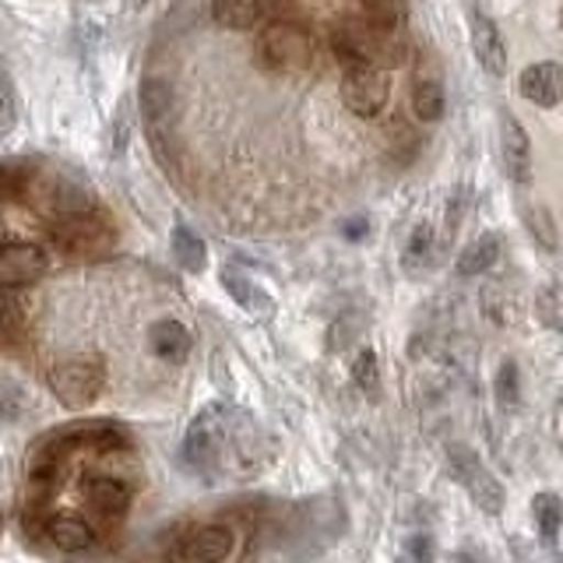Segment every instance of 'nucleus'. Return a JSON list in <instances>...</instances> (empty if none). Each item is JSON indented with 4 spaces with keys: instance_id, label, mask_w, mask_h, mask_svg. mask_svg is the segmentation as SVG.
Instances as JSON below:
<instances>
[{
    "instance_id": "obj_21",
    "label": "nucleus",
    "mask_w": 563,
    "mask_h": 563,
    "mask_svg": "<svg viewBox=\"0 0 563 563\" xmlns=\"http://www.w3.org/2000/svg\"><path fill=\"white\" fill-rule=\"evenodd\" d=\"M448 110V96H444V85L437 78H416L412 85V113L422 123H437Z\"/></svg>"
},
{
    "instance_id": "obj_34",
    "label": "nucleus",
    "mask_w": 563,
    "mask_h": 563,
    "mask_svg": "<svg viewBox=\"0 0 563 563\" xmlns=\"http://www.w3.org/2000/svg\"><path fill=\"white\" fill-rule=\"evenodd\" d=\"M412 553H419V556H430L433 550H430V545H427V542H412Z\"/></svg>"
},
{
    "instance_id": "obj_24",
    "label": "nucleus",
    "mask_w": 563,
    "mask_h": 563,
    "mask_svg": "<svg viewBox=\"0 0 563 563\" xmlns=\"http://www.w3.org/2000/svg\"><path fill=\"white\" fill-rule=\"evenodd\" d=\"M433 225L430 222H419L412 229V236L409 243H405V254H401V264H405V272L409 275H422V268H430V261H433Z\"/></svg>"
},
{
    "instance_id": "obj_14",
    "label": "nucleus",
    "mask_w": 563,
    "mask_h": 563,
    "mask_svg": "<svg viewBox=\"0 0 563 563\" xmlns=\"http://www.w3.org/2000/svg\"><path fill=\"white\" fill-rule=\"evenodd\" d=\"M88 504H92L102 518H123L131 507V486L117 479V475H88V479L81 483Z\"/></svg>"
},
{
    "instance_id": "obj_15",
    "label": "nucleus",
    "mask_w": 563,
    "mask_h": 563,
    "mask_svg": "<svg viewBox=\"0 0 563 563\" xmlns=\"http://www.w3.org/2000/svg\"><path fill=\"white\" fill-rule=\"evenodd\" d=\"M148 349L163 363L180 366L190 356V331L180 321H173V317H163V321L148 328Z\"/></svg>"
},
{
    "instance_id": "obj_5",
    "label": "nucleus",
    "mask_w": 563,
    "mask_h": 563,
    "mask_svg": "<svg viewBox=\"0 0 563 563\" xmlns=\"http://www.w3.org/2000/svg\"><path fill=\"white\" fill-rule=\"evenodd\" d=\"M387 99H391V85H387V70L374 64H349L342 75V102L349 113L356 117H377L384 113Z\"/></svg>"
},
{
    "instance_id": "obj_2",
    "label": "nucleus",
    "mask_w": 563,
    "mask_h": 563,
    "mask_svg": "<svg viewBox=\"0 0 563 563\" xmlns=\"http://www.w3.org/2000/svg\"><path fill=\"white\" fill-rule=\"evenodd\" d=\"M334 53L349 64H374V67H398L405 64L401 29H384L377 22H349L334 32Z\"/></svg>"
},
{
    "instance_id": "obj_4",
    "label": "nucleus",
    "mask_w": 563,
    "mask_h": 563,
    "mask_svg": "<svg viewBox=\"0 0 563 563\" xmlns=\"http://www.w3.org/2000/svg\"><path fill=\"white\" fill-rule=\"evenodd\" d=\"M448 468L468 493V500L486 510V515H500L504 510V486L497 483V475L489 472V465L475 454L468 444H451L448 448Z\"/></svg>"
},
{
    "instance_id": "obj_28",
    "label": "nucleus",
    "mask_w": 563,
    "mask_h": 563,
    "mask_svg": "<svg viewBox=\"0 0 563 563\" xmlns=\"http://www.w3.org/2000/svg\"><path fill=\"white\" fill-rule=\"evenodd\" d=\"M18 128V88L8 67H0V141Z\"/></svg>"
},
{
    "instance_id": "obj_16",
    "label": "nucleus",
    "mask_w": 563,
    "mask_h": 563,
    "mask_svg": "<svg viewBox=\"0 0 563 563\" xmlns=\"http://www.w3.org/2000/svg\"><path fill=\"white\" fill-rule=\"evenodd\" d=\"M137 102H141V113H145V120L152 123V128H163V123H169V117L176 110V88H173L169 78L152 75V78L141 81Z\"/></svg>"
},
{
    "instance_id": "obj_33",
    "label": "nucleus",
    "mask_w": 563,
    "mask_h": 563,
    "mask_svg": "<svg viewBox=\"0 0 563 563\" xmlns=\"http://www.w3.org/2000/svg\"><path fill=\"white\" fill-rule=\"evenodd\" d=\"M11 321H14V313H11V307H8V303H0V334H4V331L11 328Z\"/></svg>"
},
{
    "instance_id": "obj_26",
    "label": "nucleus",
    "mask_w": 563,
    "mask_h": 563,
    "mask_svg": "<svg viewBox=\"0 0 563 563\" xmlns=\"http://www.w3.org/2000/svg\"><path fill=\"white\" fill-rule=\"evenodd\" d=\"M29 409H32V398L25 387L11 377H0V419L18 422V419H25Z\"/></svg>"
},
{
    "instance_id": "obj_6",
    "label": "nucleus",
    "mask_w": 563,
    "mask_h": 563,
    "mask_svg": "<svg viewBox=\"0 0 563 563\" xmlns=\"http://www.w3.org/2000/svg\"><path fill=\"white\" fill-rule=\"evenodd\" d=\"M261 57L268 67L275 70H299L310 64V53H313V43L307 29H299L292 22H275L261 32Z\"/></svg>"
},
{
    "instance_id": "obj_23",
    "label": "nucleus",
    "mask_w": 563,
    "mask_h": 563,
    "mask_svg": "<svg viewBox=\"0 0 563 563\" xmlns=\"http://www.w3.org/2000/svg\"><path fill=\"white\" fill-rule=\"evenodd\" d=\"M521 222L525 229L532 233V240L542 246L545 254H556V219H553V211L545 208V205H525L521 208Z\"/></svg>"
},
{
    "instance_id": "obj_11",
    "label": "nucleus",
    "mask_w": 563,
    "mask_h": 563,
    "mask_svg": "<svg viewBox=\"0 0 563 563\" xmlns=\"http://www.w3.org/2000/svg\"><path fill=\"white\" fill-rule=\"evenodd\" d=\"M472 53L489 78L507 75V43L489 14L472 11Z\"/></svg>"
},
{
    "instance_id": "obj_30",
    "label": "nucleus",
    "mask_w": 563,
    "mask_h": 563,
    "mask_svg": "<svg viewBox=\"0 0 563 563\" xmlns=\"http://www.w3.org/2000/svg\"><path fill=\"white\" fill-rule=\"evenodd\" d=\"M497 398L500 405H507V409H515V405L521 401V377H518V363L515 360H504L500 369H497Z\"/></svg>"
},
{
    "instance_id": "obj_22",
    "label": "nucleus",
    "mask_w": 563,
    "mask_h": 563,
    "mask_svg": "<svg viewBox=\"0 0 563 563\" xmlns=\"http://www.w3.org/2000/svg\"><path fill=\"white\" fill-rule=\"evenodd\" d=\"M173 257H176V264H180L184 272L201 275L205 264H208V246L194 236L187 225H176L173 229Z\"/></svg>"
},
{
    "instance_id": "obj_10",
    "label": "nucleus",
    "mask_w": 563,
    "mask_h": 563,
    "mask_svg": "<svg viewBox=\"0 0 563 563\" xmlns=\"http://www.w3.org/2000/svg\"><path fill=\"white\" fill-rule=\"evenodd\" d=\"M46 254L40 246H29V243H11V246H0V286L4 289H22L40 282L46 275Z\"/></svg>"
},
{
    "instance_id": "obj_1",
    "label": "nucleus",
    "mask_w": 563,
    "mask_h": 563,
    "mask_svg": "<svg viewBox=\"0 0 563 563\" xmlns=\"http://www.w3.org/2000/svg\"><path fill=\"white\" fill-rule=\"evenodd\" d=\"M184 451L190 468L201 472L208 483L251 479V475L272 465L275 437L246 409L216 401L194 416Z\"/></svg>"
},
{
    "instance_id": "obj_27",
    "label": "nucleus",
    "mask_w": 563,
    "mask_h": 563,
    "mask_svg": "<svg viewBox=\"0 0 563 563\" xmlns=\"http://www.w3.org/2000/svg\"><path fill=\"white\" fill-rule=\"evenodd\" d=\"M352 380L363 395L377 398L380 395V363H377V352L374 349H363L356 356V366H352Z\"/></svg>"
},
{
    "instance_id": "obj_18",
    "label": "nucleus",
    "mask_w": 563,
    "mask_h": 563,
    "mask_svg": "<svg viewBox=\"0 0 563 563\" xmlns=\"http://www.w3.org/2000/svg\"><path fill=\"white\" fill-rule=\"evenodd\" d=\"M211 18H216L222 29L251 32L264 22V0H216Z\"/></svg>"
},
{
    "instance_id": "obj_32",
    "label": "nucleus",
    "mask_w": 563,
    "mask_h": 563,
    "mask_svg": "<svg viewBox=\"0 0 563 563\" xmlns=\"http://www.w3.org/2000/svg\"><path fill=\"white\" fill-rule=\"evenodd\" d=\"M342 233H345L349 240H363V236L369 233V225H366L363 219H352V222H345V229H342Z\"/></svg>"
},
{
    "instance_id": "obj_19",
    "label": "nucleus",
    "mask_w": 563,
    "mask_h": 563,
    "mask_svg": "<svg viewBox=\"0 0 563 563\" xmlns=\"http://www.w3.org/2000/svg\"><path fill=\"white\" fill-rule=\"evenodd\" d=\"M43 536H49V542L57 545L60 553H85L96 545V532L81 518H53L46 521Z\"/></svg>"
},
{
    "instance_id": "obj_20",
    "label": "nucleus",
    "mask_w": 563,
    "mask_h": 563,
    "mask_svg": "<svg viewBox=\"0 0 563 563\" xmlns=\"http://www.w3.org/2000/svg\"><path fill=\"white\" fill-rule=\"evenodd\" d=\"M222 286L229 289V296L236 299V303L246 310V313H272V296L264 292L257 282H251L246 275H240V272H233V268H225L222 272Z\"/></svg>"
},
{
    "instance_id": "obj_12",
    "label": "nucleus",
    "mask_w": 563,
    "mask_h": 563,
    "mask_svg": "<svg viewBox=\"0 0 563 563\" xmlns=\"http://www.w3.org/2000/svg\"><path fill=\"white\" fill-rule=\"evenodd\" d=\"M518 92L532 106H539V110H553V106L560 102V92H563L560 64H553V60L528 64L518 75Z\"/></svg>"
},
{
    "instance_id": "obj_7",
    "label": "nucleus",
    "mask_w": 563,
    "mask_h": 563,
    "mask_svg": "<svg viewBox=\"0 0 563 563\" xmlns=\"http://www.w3.org/2000/svg\"><path fill=\"white\" fill-rule=\"evenodd\" d=\"M43 448L67 454V451H123L131 448V437L117 422H88V427H70L64 433H53Z\"/></svg>"
},
{
    "instance_id": "obj_31",
    "label": "nucleus",
    "mask_w": 563,
    "mask_h": 563,
    "mask_svg": "<svg viewBox=\"0 0 563 563\" xmlns=\"http://www.w3.org/2000/svg\"><path fill=\"white\" fill-rule=\"evenodd\" d=\"M539 317L553 331H560V292H556V286H545L539 292Z\"/></svg>"
},
{
    "instance_id": "obj_13",
    "label": "nucleus",
    "mask_w": 563,
    "mask_h": 563,
    "mask_svg": "<svg viewBox=\"0 0 563 563\" xmlns=\"http://www.w3.org/2000/svg\"><path fill=\"white\" fill-rule=\"evenodd\" d=\"M57 243L67 246V251H96V246H106L110 243V225L102 219H92L88 211H75V216H64V222L57 225Z\"/></svg>"
},
{
    "instance_id": "obj_3",
    "label": "nucleus",
    "mask_w": 563,
    "mask_h": 563,
    "mask_svg": "<svg viewBox=\"0 0 563 563\" xmlns=\"http://www.w3.org/2000/svg\"><path fill=\"white\" fill-rule=\"evenodd\" d=\"M49 391L57 395V401L64 409L78 412V409H88L106 387V366L92 356H70L64 363H57L49 369Z\"/></svg>"
},
{
    "instance_id": "obj_8",
    "label": "nucleus",
    "mask_w": 563,
    "mask_h": 563,
    "mask_svg": "<svg viewBox=\"0 0 563 563\" xmlns=\"http://www.w3.org/2000/svg\"><path fill=\"white\" fill-rule=\"evenodd\" d=\"M233 545H236L233 528L205 525V528H194L190 536H184L180 542H176L169 550V556L190 560V563H216V560H225L229 553H233Z\"/></svg>"
},
{
    "instance_id": "obj_9",
    "label": "nucleus",
    "mask_w": 563,
    "mask_h": 563,
    "mask_svg": "<svg viewBox=\"0 0 563 563\" xmlns=\"http://www.w3.org/2000/svg\"><path fill=\"white\" fill-rule=\"evenodd\" d=\"M500 158L507 180H515L518 187L532 180V141H528V131L518 123V117L507 110L500 113Z\"/></svg>"
},
{
    "instance_id": "obj_29",
    "label": "nucleus",
    "mask_w": 563,
    "mask_h": 563,
    "mask_svg": "<svg viewBox=\"0 0 563 563\" xmlns=\"http://www.w3.org/2000/svg\"><path fill=\"white\" fill-rule=\"evenodd\" d=\"M32 187V169H22L14 163L0 166V201H11V198H25Z\"/></svg>"
},
{
    "instance_id": "obj_25",
    "label": "nucleus",
    "mask_w": 563,
    "mask_h": 563,
    "mask_svg": "<svg viewBox=\"0 0 563 563\" xmlns=\"http://www.w3.org/2000/svg\"><path fill=\"white\" fill-rule=\"evenodd\" d=\"M532 518L539 525V536L545 545H556L560 539V525H563V504L556 493H539L532 500Z\"/></svg>"
},
{
    "instance_id": "obj_17",
    "label": "nucleus",
    "mask_w": 563,
    "mask_h": 563,
    "mask_svg": "<svg viewBox=\"0 0 563 563\" xmlns=\"http://www.w3.org/2000/svg\"><path fill=\"white\" fill-rule=\"evenodd\" d=\"M500 251H504V243L497 233H483L479 240H472L462 254H457V264H454V272L457 278H479L486 275L493 264L500 261Z\"/></svg>"
}]
</instances>
